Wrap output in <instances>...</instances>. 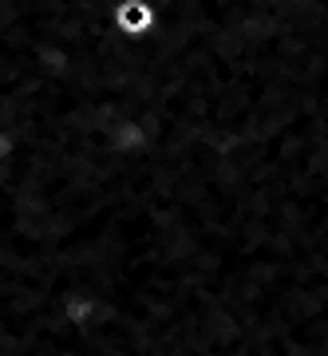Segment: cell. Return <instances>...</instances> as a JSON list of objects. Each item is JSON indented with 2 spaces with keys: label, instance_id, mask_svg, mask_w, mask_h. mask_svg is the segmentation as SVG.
Returning <instances> with one entry per match:
<instances>
[{
  "label": "cell",
  "instance_id": "cell-1",
  "mask_svg": "<svg viewBox=\"0 0 328 356\" xmlns=\"http://www.w3.org/2000/svg\"><path fill=\"white\" fill-rule=\"evenodd\" d=\"M111 24L126 40H147L158 32V8L151 0H119L111 13Z\"/></svg>",
  "mask_w": 328,
  "mask_h": 356
}]
</instances>
